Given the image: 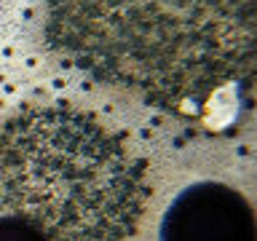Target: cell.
I'll use <instances>...</instances> for the list:
<instances>
[{
    "label": "cell",
    "instance_id": "7a4b0ae2",
    "mask_svg": "<svg viewBox=\"0 0 257 241\" xmlns=\"http://www.w3.org/2000/svg\"><path fill=\"white\" fill-rule=\"evenodd\" d=\"M148 193L145 164L91 112L27 107L0 134V214L48 241H126Z\"/></svg>",
    "mask_w": 257,
    "mask_h": 241
},
{
    "label": "cell",
    "instance_id": "3957f363",
    "mask_svg": "<svg viewBox=\"0 0 257 241\" xmlns=\"http://www.w3.org/2000/svg\"><path fill=\"white\" fill-rule=\"evenodd\" d=\"M161 241H257L252 204L230 185L196 182L166 209Z\"/></svg>",
    "mask_w": 257,
    "mask_h": 241
},
{
    "label": "cell",
    "instance_id": "6da1fadb",
    "mask_svg": "<svg viewBox=\"0 0 257 241\" xmlns=\"http://www.w3.org/2000/svg\"><path fill=\"white\" fill-rule=\"evenodd\" d=\"M257 0H46V38L78 70L177 115L249 104Z\"/></svg>",
    "mask_w": 257,
    "mask_h": 241
},
{
    "label": "cell",
    "instance_id": "277c9868",
    "mask_svg": "<svg viewBox=\"0 0 257 241\" xmlns=\"http://www.w3.org/2000/svg\"><path fill=\"white\" fill-rule=\"evenodd\" d=\"M0 241H48L35 225L19 220V217L0 214Z\"/></svg>",
    "mask_w": 257,
    "mask_h": 241
}]
</instances>
